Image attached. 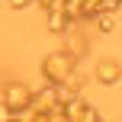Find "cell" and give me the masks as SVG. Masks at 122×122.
I'll list each match as a JSON object with an SVG mask.
<instances>
[{
	"mask_svg": "<svg viewBox=\"0 0 122 122\" xmlns=\"http://www.w3.org/2000/svg\"><path fill=\"white\" fill-rule=\"evenodd\" d=\"M0 122H13V109L6 103H0Z\"/></svg>",
	"mask_w": 122,
	"mask_h": 122,
	"instance_id": "obj_10",
	"label": "cell"
},
{
	"mask_svg": "<svg viewBox=\"0 0 122 122\" xmlns=\"http://www.w3.org/2000/svg\"><path fill=\"white\" fill-rule=\"evenodd\" d=\"M67 84H71L74 87V90H84V87H87V74H77V67H74V71H71V77H67Z\"/></svg>",
	"mask_w": 122,
	"mask_h": 122,
	"instance_id": "obj_8",
	"label": "cell"
},
{
	"mask_svg": "<svg viewBox=\"0 0 122 122\" xmlns=\"http://www.w3.org/2000/svg\"><path fill=\"white\" fill-rule=\"evenodd\" d=\"M6 3H10L13 10H26V6H29V3H36V0H6Z\"/></svg>",
	"mask_w": 122,
	"mask_h": 122,
	"instance_id": "obj_11",
	"label": "cell"
},
{
	"mask_svg": "<svg viewBox=\"0 0 122 122\" xmlns=\"http://www.w3.org/2000/svg\"><path fill=\"white\" fill-rule=\"evenodd\" d=\"M58 103V90H55V84H45L42 90H32V100H29V106L36 112H45V109H51V106Z\"/></svg>",
	"mask_w": 122,
	"mask_h": 122,
	"instance_id": "obj_4",
	"label": "cell"
},
{
	"mask_svg": "<svg viewBox=\"0 0 122 122\" xmlns=\"http://www.w3.org/2000/svg\"><path fill=\"white\" fill-rule=\"evenodd\" d=\"M93 19H97V29L103 32V36H109V32L116 29V19H112V13H97Z\"/></svg>",
	"mask_w": 122,
	"mask_h": 122,
	"instance_id": "obj_7",
	"label": "cell"
},
{
	"mask_svg": "<svg viewBox=\"0 0 122 122\" xmlns=\"http://www.w3.org/2000/svg\"><path fill=\"white\" fill-rule=\"evenodd\" d=\"M74 67H77V61L61 48V51H51V55L42 61V77H45V84H61V80L71 77Z\"/></svg>",
	"mask_w": 122,
	"mask_h": 122,
	"instance_id": "obj_1",
	"label": "cell"
},
{
	"mask_svg": "<svg viewBox=\"0 0 122 122\" xmlns=\"http://www.w3.org/2000/svg\"><path fill=\"white\" fill-rule=\"evenodd\" d=\"M71 19H67L64 10H45V29L55 32V36H67V29H71Z\"/></svg>",
	"mask_w": 122,
	"mask_h": 122,
	"instance_id": "obj_5",
	"label": "cell"
},
{
	"mask_svg": "<svg viewBox=\"0 0 122 122\" xmlns=\"http://www.w3.org/2000/svg\"><path fill=\"white\" fill-rule=\"evenodd\" d=\"M64 51H67L74 61H80V58L87 55V39H84V36H71V39H67V48H64Z\"/></svg>",
	"mask_w": 122,
	"mask_h": 122,
	"instance_id": "obj_6",
	"label": "cell"
},
{
	"mask_svg": "<svg viewBox=\"0 0 122 122\" xmlns=\"http://www.w3.org/2000/svg\"><path fill=\"white\" fill-rule=\"evenodd\" d=\"M93 77H97L100 84L112 87V84H119V80H122V64H119V61H112V58H103V61L97 64V74H93Z\"/></svg>",
	"mask_w": 122,
	"mask_h": 122,
	"instance_id": "obj_3",
	"label": "cell"
},
{
	"mask_svg": "<svg viewBox=\"0 0 122 122\" xmlns=\"http://www.w3.org/2000/svg\"><path fill=\"white\" fill-rule=\"evenodd\" d=\"M29 100H32L29 84H23V80H6V84H3V103L10 106L13 112L23 109V106H29Z\"/></svg>",
	"mask_w": 122,
	"mask_h": 122,
	"instance_id": "obj_2",
	"label": "cell"
},
{
	"mask_svg": "<svg viewBox=\"0 0 122 122\" xmlns=\"http://www.w3.org/2000/svg\"><path fill=\"white\" fill-rule=\"evenodd\" d=\"M80 122H100V112L87 103V109H84V116H80Z\"/></svg>",
	"mask_w": 122,
	"mask_h": 122,
	"instance_id": "obj_9",
	"label": "cell"
}]
</instances>
